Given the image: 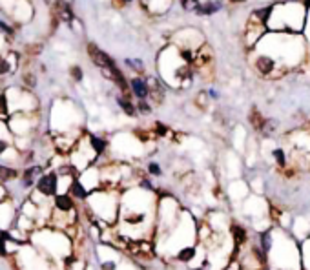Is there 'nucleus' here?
Returning <instances> with one entry per match:
<instances>
[{
	"mask_svg": "<svg viewBox=\"0 0 310 270\" xmlns=\"http://www.w3.org/2000/svg\"><path fill=\"white\" fill-rule=\"evenodd\" d=\"M157 69L161 75V83H165L170 88H186L192 83L193 69L190 64H186L181 57L179 49L173 44L161 49L157 57Z\"/></svg>",
	"mask_w": 310,
	"mask_h": 270,
	"instance_id": "nucleus-1",
	"label": "nucleus"
},
{
	"mask_svg": "<svg viewBox=\"0 0 310 270\" xmlns=\"http://www.w3.org/2000/svg\"><path fill=\"white\" fill-rule=\"evenodd\" d=\"M119 201H121V194L117 188H97L88 195V210L97 221L101 223V227H110L119 221Z\"/></svg>",
	"mask_w": 310,
	"mask_h": 270,
	"instance_id": "nucleus-2",
	"label": "nucleus"
},
{
	"mask_svg": "<svg viewBox=\"0 0 310 270\" xmlns=\"http://www.w3.org/2000/svg\"><path fill=\"white\" fill-rule=\"evenodd\" d=\"M305 19H307V9H305V6L301 2H287V4H274L269 22L270 21L281 22L276 28V31L299 35L301 29L305 28Z\"/></svg>",
	"mask_w": 310,
	"mask_h": 270,
	"instance_id": "nucleus-3",
	"label": "nucleus"
},
{
	"mask_svg": "<svg viewBox=\"0 0 310 270\" xmlns=\"http://www.w3.org/2000/svg\"><path fill=\"white\" fill-rule=\"evenodd\" d=\"M9 103V110L13 111H24V113H35L41 108V103L33 91L24 88V86H9L4 90Z\"/></svg>",
	"mask_w": 310,
	"mask_h": 270,
	"instance_id": "nucleus-4",
	"label": "nucleus"
},
{
	"mask_svg": "<svg viewBox=\"0 0 310 270\" xmlns=\"http://www.w3.org/2000/svg\"><path fill=\"white\" fill-rule=\"evenodd\" d=\"M77 115H79V108L73 101L62 97L57 99L53 106H51V123L55 125L57 121H62L59 125L61 132H69V130H75L73 126L77 125Z\"/></svg>",
	"mask_w": 310,
	"mask_h": 270,
	"instance_id": "nucleus-5",
	"label": "nucleus"
},
{
	"mask_svg": "<svg viewBox=\"0 0 310 270\" xmlns=\"http://www.w3.org/2000/svg\"><path fill=\"white\" fill-rule=\"evenodd\" d=\"M39 111L35 113H24V111H13L6 119L9 130L13 133V139H24L29 137L31 132L39 126Z\"/></svg>",
	"mask_w": 310,
	"mask_h": 270,
	"instance_id": "nucleus-6",
	"label": "nucleus"
},
{
	"mask_svg": "<svg viewBox=\"0 0 310 270\" xmlns=\"http://www.w3.org/2000/svg\"><path fill=\"white\" fill-rule=\"evenodd\" d=\"M170 44H173L175 48H181V49H192V51H197L203 44H207V41H205V37H203V33H201L199 29L183 28L173 33Z\"/></svg>",
	"mask_w": 310,
	"mask_h": 270,
	"instance_id": "nucleus-7",
	"label": "nucleus"
},
{
	"mask_svg": "<svg viewBox=\"0 0 310 270\" xmlns=\"http://www.w3.org/2000/svg\"><path fill=\"white\" fill-rule=\"evenodd\" d=\"M35 192L44 195L46 199L57 195V192H59V175H57V170L42 172L39 175V179L35 181Z\"/></svg>",
	"mask_w": 310,
	"mask_h": 270,
	"instance_id": "nucleus-8",
	"label": "nucleus"
},
{
	"mask_svg": "<svg viewBox=\"0 0 310 270\" xmlns=\"http://www.w3.org/2000/svg\"><path fill=\"white\" fill-rule=\"evenodd\" d=\"M269 29L267 26H263L259 22H254V21H248L247 24V29H245V46L247 48H255V44L261 41L263 35L267 33Z\"/></svg>",
	"mask_w": 310,
	"mask_h": 270,
	"instance_id": "nucleus-9",
	"label": "nucleus"
},
{
	"mask_svg": "<svg viewBox=\"0 0 310 270\" xmlns=\"http://www.w3.org/2000/svg\"><path fill=\"white\" fill-rule=\"evenodd\" d=\"M277 66H279L277 61L272 55H269V53H259L254 61V68L257 69V73H261V75H265V77L274 75Z\"/></svg>",
	"mask_w": 310,
	"mask_h": 270,
	"instance_id": "nucleus-10",
	"label": "nucleus"
},
{
	"mask_svg": "<svg viewBox=\"0 0 310 270\" xmlns=\"http://www.w3.org/2000/svg\"><path fill=\"white\" fill-rule=\"evenodd\" d=\"M128 90H130V95H133L135 99H148L150 95L148 81H146V77L141 75H133L128 81Z\"/></svg>",
	"mask_w": 310,
	"mask_h": 270,
	"instance_id": "nucleus-11",
	"label": "nucleus"
},
{
	"mask_svg": "<svg viewBox=\"0 0 310 270\" xmlns=\"http://www.w3.org/2000/svg\"><path fill=\"white\" fill-rule=\"evenodd\" d=\"M141 6L145 7L148 13L152 15H163L172 7L173 0H139Z\"/></svg>",
	"mask_w": 310,
	"mask_h": 270,
	"instance_id": "nucleus-12",
	"label": "nucleus"
},
{
	"mask_svg": "<svg viewBox=\"0 0 310 270\" xmlns=\"http://www.w3.org/2000/svg\"><path fill=\"white\" fill-rule=\"evenodd\" d=\"M13 6L15 22H28V19L33 15V7H31L28 0H15Z\"/></svg>",
	"mask_w": 310,
	"mask_h": 270,
	"instance_id": "nucleus-13",
	"label": "nucleus"
},
{
	"mask_svg": "<svg viewBox=\"0 0 310 270\" xmlns=\"http://www.w3.org/2000/svg\"><path fill=\"white\" fill-rule=\"evenodd\" d=\"M75 203L77 201L68 192L53 195V208L59 210V212H75Z\"/></svg>",
	"mask_w": 310,
	"mask_h": 270,
	"instance_id": "nucleus-14",
	"label": "nucleus"
},
{
	"mask_svg": "<svg viewBox=\"0 0 310 270\" xmlns=\"http://www.w3.org/2000/svg\"><path fill=\"white\" fill-rule=\"evenodd\" d=\"M115 101H117L119 108H121L128 117H135V115H139L137 108H135V103H133V99H131L130 93H121V95L115 97Z\"/></svg>",
	"mask_w": 310,
	"mask_h": 270,
	"instance_id": "nucleus-15",
	"label": "nucleus"
},
{
	"mask_svg": "<svg viewBox=\"0 0 310 270\" xmlns=\"http://www.w3.org/2000/svg\"><path fill=\"white\" fill-rule=\"evenodd\" d=\"M221 9H223V2L221 0H205V2L201 0V4L195 9V13L203 15V17H210V15L217 13Z\"/></svg>",
	"mask_w": 310,
	"mask_h": 270,
	"instance_id": "nucleus-16",
	"label": "nucleus"
},
{
	"mask_svg": "<svg viewBox=\"0 0 310 270\" xmlns=\"http://www.w3.org/2000/svg\"><path fill=\"white\" fill-rule=\"evenodd\" d=\"M68 194L71 195L75 201H86V199H88V195H90V192H88L86 187H84L83 183L79 181V177H75V179L71 181V185H69Z\"/></svg>",
	"mask_w": 310,
	"mask_h": 270,
	"instance_id": "nucleus-17",
	"label": "nucleus"
},
{
	"mask_svg": "<svg viewBox=\"0 0 310 270\" xmlns=\"http://www.w3.org/2000/svg\"><path fill=\"white\" fill-rule=\"evenodd\" d=\"M42 173V168L41 166H28L22 173V187L24 188H31L35 187V181L39 179V175Z\"/></svg>",
	"mask_w": 310,
	"mask_h": 270,
	"instance_id": "nucleus-18",
	"label": "nucleus"
},
{
	"mask_svg": "<svg viewBox=\"0 0 310 270\" xmlns=\"http://www.w3.org/2000/svg\"><path fill=\"white\" fill-rule=\"evenodd\" d=\"M272 7H274V4L257 7V9H254V11H252V15H250V19H248V21L259 22V24H263V26H267V22H269L270 15H272Z\"/></svg>",
	"mask_w": 310,
	"mask_h": 270,
	"instance_id": "nucleus-19",
	"label": "nucleus"
},
{
	"mask_svg": "<svg viewBox=\"0 0 310 270\" xmlns=\"http://www.w3.org/2000/svg\"><path fill=\"white\" fill-rule=\"evenodd\" d=\"M88 137V143H90V146L93 148V152L101 157L103 153H106V150H108V141L104 137H99V135H95V133H88L86 135Z\"/></svg>",
	"mask_w": 310,
	"mask_h": 270,
	"instance_id": "nucleus-20",
	"label": "nucleus"
},
{
	"mask_svg": "<svg viewBox=\"0 0 310 270\" xmlns=\"http://www.w3.org/2000/svg\"><path fill=\"white\" fill-rule=\"evenodd\" d=\"M195 254H197V249H195V245H185V247H181L177 250V261L179 263H190L192 259H195Z\"/></svg>",
	"mask_w": 310,
	"mask_h": 270,
	"instance_id": "nucleus-21",
	"label": "nucleus"
},
{
	"mask_svg": "<svg viewBox=\"0 0 310 270\" xmlns=\"http://www.w3.org/2000/svg\"><path fill=\"white\" fill-rule=\"evenodd\" d=\"M19 177V170L13 166H7V165H0V183H7V181H13Z\"/></svg>",
	"mask_w": 310,
	"mask_h": 270,
	"instance_id": "nucleus-22",
	"label": "nucleus"
},
{
	"mask_svg": "<svg viewBox=\"0 0 310 270\" xmlns=\"http://www.w3.org/2000/svg\"><path fill=\"white\" fill-rule=\"evenodd\" d=\"M124 64H126V68H130L135 75H141V73H145V62L141 61V59H124Z\"/></svg>",
	"mask_w": 310,
	"mask_h": 270,
	"instance_id": "nucleus-23",
	"label": "nucleus"
},
{
	"mask_svg": "<svg viewBox=\"0 0 310 270\" xmlns=\"http://www.w3.org/2000/svg\"><path fill=\"white\" fill-rule=\"evenodd\" d=\"M135 108H137V113H141V115H150L152 113V104H150L148 99H137Z\"/></svg>",
	"mask_w": 310,
	"mask_h": 270,
	"instance_id": "nucleus-24",
	"label": "nucleus"
},
{
	"mask_svg": "<svg viewBox=\"0 0 310 270\" xmlns=\"http://www.w3.org/2000/svg\"><path fill=\"white\" fill-rule=\"evenodd\" d=\"M0 141H13V133L4 119H0Z\"/></svg>",
	"mask_w": 310,
	"mask_h": 270,
	"instance_id": "nucleus-25",
	"label": "nucleus"
},
{
	"mask_svg": "<svg viewBox=\"0 0 310 270\" xmlns=\"http://www.w3.org/2000/svg\"><path fill=\"white\" fill-rule=\"evenodd\" d=\"M272 157L276 159L277 166H279V168L287 166V153H285V150H281V148H276V150L272 152Z\"/></svg>",
	"mask_w": 310,
	"mask_h": 270,
	"instance_id": "nucleus-26",
	"label": "nucleus"
},
{
	"mask_svg": "<svg viewBox=\"0 0 310 270\" xmlns=\"http://www.w3.org/2000/svg\"><path fill=\"white\" fill-rule=\"evenodd\" d=\"M69 77L75 81V83H83L84 81V71L83 68L79 66V64H73L71 68H69Z\"/></svg>",
	"mask_w": 310,
	"mask_h": 270,
	"instance_id": "nucleus-27",
	"label": "nucleus"
},
{
	"mask_svg": "<svg viewBox=\"0 0 310 270\" xmlns=\"http://www.w3.org/2000/svg\"><path fill=\"white\" fill-rule=\"evenodd\" d=\"M181 7L185 9V11H190V13H195V9L199 7L201 0H179Z\"/></svg>",
	"mask_w": 310,
	"mask_h": 270,
	"instance_id": "nucleus-28",
	"label": "nucleus"
},
{
	"mask_svg": "<svg viewBox=\"0 0 310 270\" xmlns=\"http://www.w3.org/2000/svg\"><path fill=\"white\" fill-rule=\"evenodd\" d=\"M261 247L265 252H269L270 249H272V232L270 230H265V232H261Z\"/></svg>",
	"mask_w": 310,
	"mask_h": 270,
	"instance_id": "nucleus-29",
	"label": "nucleus"
},
{
	"mask_svg": "<svg viewBox=\"0 0 310 270\" xmlns=\"http://www.w3.org/2000/svg\"><path fill=\"white\" fill-rule=\"evenodd\" d=\"M232 234H234V241L235 245L239 247L243 241H245V230L241 228V227H232Z\"/></svg>",
	"mask_w": 310,
	"mask_h": 270,
	"instance_id": "nucleus-30",
	"label": "nucleus"
},
{
	"mask_svg": "<svg viewBox=\"0 0 310 270\" xmlns=\"http://www.w3.org/2000/svg\"><path fill=\"white\" fill-rule=\"evenodd\" d=\"M35 86H37V77H35L33 73H26V75H24V88L31 90Z\"/></svg>",
	"mask_w": 310,
	"mask_h": 270,
	"instance_id": "nucleus-31",
	"label": "nucleus"
},
{
	"mask_svg": "<svg viewBox=\"0 0 310 270\" xmlns=\"http://www.w3.org/2000/svg\"><path fill=\"white\" fill-rule=\"evenodd\" d=\"M146 170H148V173H150V175H153V177L163 175V168L159 166L157 163H148V168H146Z\"/></svg>",
	"mask_w": 310,
	"mask_h": 270,
	"instance_id": "nucleus-32",
	"label": "nucleus"
},
{
	"mask_svg": "<svg viewBox=\"0 0 310 270\" xmlns=\"http://www.w3.org/2000/svg\"><path fill=\"white\" fill-rule=\"evenodd\" d=\"M0 31H2V33H6L7 37H13L15 28H13V26H9L6 21H0Z\"/></svg>",
	"mask_w": 310,
	"mask_h": 270,
	"instance_id": "nucleus-33",
	"label": "nucleus"
},
{
	"mask_svg": "<svg viewBox=\"0 0 310 270\" xmlns=\"http://www.w3.org/2000/svg\"><path fill=\"white\" fill-rule=\"evenodd\" d=\"M166 133H168V126L157 121V123H155V135H157V137H165Z\"/></svg>",
	"mask_w": 310,
	"mask_h": 270,
	"instance_id": "nucleus-34",
	"label": "nucleus"
},
{
	"mask_svg": "<svg viewBox=\"0 0 310 270\" xmlns=\"http://www.w3.org/2000/svg\"><path fill=\"white\" fill-rule=\"evenodd\" d=\"M7 51V35L0 31V55H4Z\"/></svg>",
	"mask_w": 310,
	"mask_h": 270,
	"instance_id": "nucleus-35",
	"label": "nucleus"
},
{
	"mask_svg": "<svg viewBox=\"0 0 310 270\" xmlns=\"http://www.w3.org/2000/svg\"><path fill=\"white\" fill-rule=\"evenodd\" d=\"M9 146H13V141H0V155L6 152Z\"/></svg>",
	"mask_w": 310,
	"mask_h": 270,
	"instance_id": "nucleus-36",
	"label": "nucleus"
},
{
	"mask_svg": "<svg viewBox=\"0 0 310 270\" xmlns=\"http://www.w3.org/2000/svg\"><path fill=\"white\" fill-rule=\"evenodd\" d=\"M115 4H119V7H124V6H130V4H133L135 0H113Z\"/></svg>",
	"mask_w": 310,
	"mask_h": 270,
	"instance_id": "nucleus-37",
	"label": "nucleus"
},
{
	"mask_svg": "<svg viewBox=\"0 0 310 270\" xmlns=\"http://www.w3.org/2000/svg\"><path fill=\"white\" fill-rule=\"evenodd\" d=\"M103 270H115V263H113V261H104Z\"/></svg>",
	"mask_w": 310,
	"mask_h": 270,
	"instance_id": "nucleus-38",
	"label": "nucleus"
},
{
	"mask_svg": "<svg viewBox=\"0 0 310 270\" xmlns=\"http://www.w3.org/2000/svg\"><path fill=\"white\" fill-rule=\"evenodd\" d=\"M301 4H303V6H305V9H307V11H309V9H310V0H303V2H301Z\"/></svg>",
	"mask_w": 310,
	"mask_h": 270,
	"instance_id": "nucleus-39",
	"label": "nucleus"
},
{
	"mask_svg": "<svg viewBox=\"0 0 310 270\" xmlns=\"http://www.w3.org/2000/svg\"><path fill=\"white\" fill-rule=\"evenodd\" d=\"M230 4H243V2H247V0H228Z\"/></svg>",
	"mask_w": 310,
	"mask_h": 270,
	"instance_id": "nucleus-40",
	"label": "nucleus"
},
{
	"mask_svg": "<svg viewBox=\"0 0 310 270\" xmlns=\"http://www.w3.org/2000/svg\"><path fill=\"white\" fill-rule=\"evenodd\" d=\"M46 2H48V4H53V2H57V0H46Z\"/></svg>",
	"mask_w": 310,
	"mask_h": 270,
	"instance_id": "nucleus-41",
	"label": "nucleus"
},
{
	"mask_svg": "<svg viewBox=\"0 0 310 270\" xmlns=\"http://www.w3.org/2000/svg\"><path fill=\"white\" fill-rule=\"evenodd\" d=\"M2 91H4V90H2V88H0V95H2Z\"/></svg>",
	"mask_w": 310,
	"mask_h": 270,
	"instance_id": "nucleus-42",
	"label": "nucleus"
}]
</instances>
